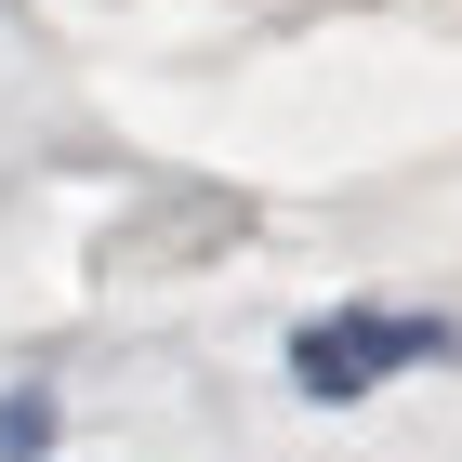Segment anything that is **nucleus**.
I'll return each instance as SVG.
<instances>
[{"instance_id":"1","label":"nucleus","mask_w":462,"mask_h":462,"mask_svg":"<svg viewBox=\"0 0 462 462\" xmlns=\"http://www.w3.org/2000/svg\"><path fill=\"white\" fill-rule=\"evenodd\" d=\"M436 356H449V318H410V304H330V318L291 330V396L356 410V396H383L396 370H436Z\"/></svg>"},{"instance_id":"2","label":"nucleus","mask_w":462,"mask_h":462,"mask_svg":"<svg viewBox=\"0 0 462 462\" xmlns=\"http://www.w3.org/2000/svg\"><path fill=\"white\" fill-rule=\"evenodd\" d=\"M40 449H53V396L14 383V396H0V462H40Z\"/></svg>"}]
</instances>
